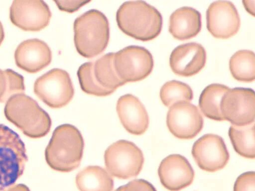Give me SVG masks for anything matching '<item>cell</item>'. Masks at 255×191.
I'll return each mask as SVG.
<instances>
[{
  "mask_svg": "<svg viewBox=\"0 0 255 191\" xmlns=\"http://www.w3.org/2000/svg\"><path fill=\"white\" fill-rule=\"evenodd\" d=\"M113 63L118 77L127 83L146 78L152 71L154 62L147 49L130 45L114 53Z\"/></svg>",
  "mask_w": 255,
  "mask_h": 191,
  "instance_id": "obj_8",
  "label": "cell"
},
{
  "mask_svg": "<svg viewBox=\"0 0 255 191\" xmlns=\"http://www.w3.org/2000/svg\"><path fill=\"white\" fill-rule=\"evenodd\" d=\"M116 21L119 28L135 39L147 41L160 33L162 17L154 6L142 0L127 1L118 8Z\"/></svg>",
  "mask_w": 255,
  "mask_h": 191,
  "instance_id": "obj_1",
  "label": "cell"
},
{
  "mask_svg": "<svg viewBox=\"0 0 255 191\" xmlns=\"http://www.w3.org/2000/svg\"><path fill=\"white\" fill-rule=\"evenodd\" d=\"M243 3L247 11L254 16L255 0H244Z\"/></svg>",
  "mask_w": 255,
  "mask_h": 191,
  "instance_id": "obj_30",
  "label": "cell"
},
{
  "mask_svg": "<svg viewBox=\"0 0 255 191\" xmlns=\"http://www.w3.org/2000/svg\"><path fill=\"white\" fill-rule=\"evenodd\" d=\"M33 90L40 100L53 108L66 105L74 95L69 74L59 68L51 69L37 78Z\"/></svg>",
  "mask_w": 255,
  "mask_h": 191,
  "instance_id": "obj_7",
  "label": "cell"
},
{
  "mask_svg": "<svg viewBox=\"0 0 255 191\" xmlns=\"http://www.w3.org/2000/svg\"><path fill=\"white\" fill-rule=\"evenodd\" d=\"M3 191H30L28 188L23 184H18L11 187Z\"/></svg>",
  "mask_w": 255,
  "mask_h": 191,
  "instance_id": "obj_31",
  "label": "cell"
},
{
  "mask_svg": "<svg viewBox=\"0 0 255 191\" xmlns=\"http://www.w3.org/2000/svg\"><path fill=\"white\" fill-rule=\"evenodd\" d=\"M160 97L163 104L170 107L180 102L191 101L193 98L190 87L183 82L172 80L166 82L161 88Z\"/></svg>",
  "mask_w": 255,
  "mask_h": 191,
  "instance_id": "obj_24",
  "label": "cell"
},
{
  "mask_svg": "<svg viewBox=\"0 0 255 191\" xmlns=\"http://www.w3.org/2000/svg\"><path fill=\"white\" fill-rule=\"evenodd\" d=\"M4 113L7 120L27 136L30 128L31 138H34L32 127L38 138L45 136L50 130L51 120L49 114L35 100L23 93L15 94L6 101Z\"/></svg>",
  "mask_w": 255,
  "mask_h": 191,
  "instance_id": "obj_4",
  "label": "cell"
},
{
  "mask_svg": "<svg viewBox=\"0 0 255 191\" xmlns=\"http://www.w3.org/2000/svg\"><path fill=\"white\" fill-rule=\"evenodd\" d=\"M234 191H255V173L254 171L245 172L236 179Z\"/></svg>",
  "mask_w": 255,
  "mask_h": 191,
  "instance_id": "obj_27",
  "label": "cell"
},
{
  "mask_svg": "<svg viewBox=\"0 0 255 191\" xmlns=\"http://www.w3.org/2000/svg\"><path fill=\"white\" fill-rule=\"evenodd\" d=\"M191 152L198 167L208 172L223 169L230 158L223 139L214 134H206L199 138L194 142Z\"/></svg>",
  "mask_w": 255,
  "mask_h": 191,
  "instance_id": "obj_10",
  "label": "cell"
},
{
  "mask_svg": "<svg viewBox=\"0 0 255 191\" xmlns=\"http://www.w3.org/2000/svg\"><path fill=\"white\" fill-rule=\"evenodd\" d=\"M229 68L233 77L243 82H252L255 79V58L254 52L249 50L237 51L231 57Z\"/></svg>",
  "mask_w": 255,
  "mask_h": 191,
  "instance_id": "obj_23",
  "label": "cell"
},
{
  "mask_svg": "<svg viewBox=\"0 0 255 191\" xmlns=\"http://www.w3.org/2000/svg\"><path fill=\"white\" fill-rule=\"evenodd\" d=\"M51 13L43 0H13L9 18L12 24L24 31H38L49 23Z\"/></svg>",
  "mask_w": 255,
  "mask_h": 191,
  "instance_id": "obj_12",
  "label": "cell"
},
{
  "mask_svg": "<svg viewBox=\"0 0 255 191\" xmlns=\"http://www.w3.org/2000/svg\"><path fill=\"white\" fill-rule=\"evenodd\" d=\"M220 108L224 120L233 125L243 126L255 122L254 91L245 88L230 89L223 97Z\"/></svg>",
  "mask_w": 255,
  "mask_h": 191,
  "instance_id": "obj_9",
  "label": "cell"
},
{
  "mask_svg": "<svg viewBox=\"0 0 255 191\" xmlns=\"http://www.w3.org/2000/svg\"><path fill=\"white\" fill-rule=\"evenodd\" d=\"M25 90L23 77L11 69H0V102L6 101L15 94Z\"/></svg>",
  "mask_w": 255,
  "mask_h": 191,
  "instance_id": "obj_26",
  "label": "cell"
},
{
  "mask_svg": "<svg viewBox=\"0 0 255 191\" xmlns=\"http://www.w3.org/2000/svg\"><path fill=\"white\" fill-rule=\"evenodd\" d=\"M28 161L19 135L0 123V191L12 187L22 175Z\"/></svg>",
  "mask_w": 255,
  "mask_h": 191,
  "instance_id": "obj_5",
  "label": "cell"
},
{
  "mask_svg": "<svg viewBox=\"0 0 255 191\" xmlns=\"http://www.w3.org/2000/svg\"><path fill=\"white\" fill-rule=\"evenodd\" d=\"M54 1L60 10L72 13L90 2V0H54Z\"/></svg>",
  "mask_w": 255,
  "mask_h": 191,
  "instance_id": "obj_29",
  "label": "cell"
},
{
  "mask_svg": "<svg viewBox=\"0 0 255 191\" xmlns=\"http://www.w3.org/2000/svg\"><path fill=\"white\" fill-rule=\"evenodd\" d=\"M230 89L222 84H212L203 90L199 97V106L205 116L214 120H225L220 105L223 97Z\"/></svg>",
  "mask_w": 255,
  "mask_h": 191,
  "instance_id": "obj_20",
  "label": "cell"
},
{
  "mask_svg": "<svg viewBox=\"0 0 255 191\" xmlns=\"http://www.w3.org/2000/svg\"><path fill=\"white\" fill-rule=\"evenodd\" d=\"M4 37V33L3 26L0 21V45L2 42Z\"/></svg>",
  "mask_w": 255,
  "mask_h": 191,
  "instance_id": "obj_32",
  "label": "cell"
},
{
  "mask_svg": "<svg viewBox=\"0 0 255 191\" xmlns=\"http://www.w3.org/2000/svg\"><path fill=\"white\" fill-rule=\"evenodd\" d=\"M204 120L198 107L189 102H180L170 107L166 116L169 131L180 139H191L202 130Z\"/></svg>",
  "mask_w": 255,
  "mask_h": 191,
  "instance_id": "obj_11",
  "label": "cell"
},
{
  "mask_svg": "<svg viewBox=\"0 0 255 191\" xmlns=\"http://www.w3.org/2000/svg\"><path fill=\"white\" fill-rule=\"evenodd\" d=\"M158 174L162 185L170 191H179L189 186L195 175L187 159L179 154H171L163 159Z\"/></svg>",
  "mask_w": 255,
  "mask_h": 191,
  "instance_id": "obj_14",
  "label": "cell"
},
{
  "mask_svg": "<svg viewBox=\"0 0 255 191\" xmlns=\"http://www.w3.org/2000/svg\"><path fill=\"white\" fill-rule=\"evenodd\" d=\"M93 64L94 62H88L79 67L77 74L81 89L87 94L98 96L111 95L114 91L103 88L97 81L94 74Z\"/></svg>",
  "mask_w": 255,
  "mask_h": 191,
  "instance_id": "obj_25",
  "label": "cell"
},
{
  "mask_svg": "<svg viewBox=\"0 0 255 191\" xmlns=\"http://www.w3.org/2000/svg\"><path fill=\"white\" fill-rule=\"evenodd\" d=\"M116 109L122 124L128 132L140 135L146 131L149 125L148 113L137 97L131 94L121 96Z\"/></svg>",
  "mask_w": 255,
  "mask_h": 191,
  "instance_id": "obj_17",
  "label": "cell"
},
{
  "mask_svg": "<svg viewBox=\"0 0 255 191\" xmlns=\"http://www.w3.org/2000/svg\"><path fill=\"white\" fill-rule=\"evenodd\" d=\"M74 41L78 53L86 58L101 54L110 38V27L106 15L91 9L77 17L74 22Z\"/></svg>",
  "mask_w": 255,
  "mask_h": 191,
  "instance_id": "obj_3",
  "label": "cell"
},
{
  "mask_svg": "<svg viewBox=\"0 0 255 191\" xmlns=\"http://www.w3.org/2000/svg\"><path fill=\"white\" fill-rule=\"evenodd\" d=\"M114 53L105 54L94 62L93 70L98 83L103 88L115 91L126 83L117 75L113 63Z\"/></svg>",
  "mask_w": 255,
  "mask_h": 191,
  "instance_id": "obj_22",
  "label": "cell"
},
{
  "mask_svg": "<svg viewBox=\"0 0 255 191\" xmlns=\"http://www.w3.org/2000/svg\"><path fill=\"white\" fill-rule=\"evenodd\" d=\"M76 184L80 191H112L114 181L105 169L98 166H89L76 176Z\"/></svg>",
  "mask_w": 255,
  "mask_h": 191,
  "instance_id": "obj_19",
  "label": "cell"
},
{
  "mask_svg": "<svg viewBox=\"0 0 255 191\" xmlns=\"http://www.w3.org/2000/svg\"><path fill=\"white\" fill-rule=\"evenodd\" d=\"M228 134L233 148L239 155L246 158H255V122L243 126L232 125Z\"/></svg>",
  "mask_w": 255,
  "mask_h": 191,
  "instance_id": "obj_21",
  "label": "cell"
},
{
  "mask_svg": "<svg viewBox=\"0 0 255 191\" xmlns=\"http://www.w3.org/2000/svg\"><path fill=\"white\" fill-rule=\"evenodd\" d=\"M207 28L215 38L227 39L238 31L240 18L235 5L230 1L218 0L210 4L206 12Z\"/></svg>",
  "mask_w": 255,
  "mask_h": 191,
  "instance_id": "obj_13",
  "label": "cell"
},
{
  "mask_svg": "<svg viewBox=\"0 0 255 191\" xmlns=\"http://www.w3.org/2000/svg\"><path fill=\"white\" fill-rule=\"evenodd\" d=\"M115 191H156L154 186L143 179H135L119 187Z\"/></svg>",
  "mask_w": 255,
  "mask_h": 191,
  "instance_id": "obj_28",
  "label": "cell"
},
{
  "mask_svg": "<svg viewBox=\"0 0 255 191\" xmlns=\"http://www.w3.org/2000/svg\"><path fill=\"white\" fill-rule=\"evenodd\" d=\"M104 160L111 175L125 180L135 177L140 173L144 159L142 152L135 144L120 140L106 150Z\"/></svg>",
  "mask_w": 255,
  "mask_h": 191,
  "instance_id": "obj_6",
  "label": "cell"
},
{
  "mask_svg": "<svg viewBox=\"0 0 255 191\" xmlns=\"http://www.w3.org/2000/svg\"><path fill=\"white\" fill-rule=\"evenodd\" d=\"M201 15L195 8L184 6L175 10L169 17V32L179 40L196 36L201 29Z\"/></svg>",
  "mask_w": 255,
  "mask_h": 191,
  "instance_id": "obj_18",
  "label": "cell"
},
{
  "mask_svg": "<svg viewBox=\"0 0 255 191\" xmlns=\"http://www.w3.org/2000/svg\"><path fill=\"white\" fill-rule=\"evenodd\" d=\"M14 59L18 68L29 73H35L50 64L52 52L43 41L30 39L18 45L14 52Z\"/></svg>",
  "mask_w": 255,
  "mask_h": 191,
  "instance_id": "obj_16",
  "label": "cell"
},
{
  "mask_svg": "<svg viewBox=\"0 0 255 191\" xmlns=\"http://www.w3.org/2000/svg\"><path fill=\"white\" fill-rule=\"evenodd\" d=\"M84 142L80 131L74 125L57 126L45 151L46 163L54 170L69 172L80 165Z\"/></svg>",
  "mask_w": 255,
  "mask_h": 191,
  "instance_id": "obj_2",
  "label": "cell"
},
{
  "mask_svg": "<svg viewBox=\"0 0 255 191\" xmlns=\"http://www.w3.org/2000/svg\"><path fill=\"white\" fill-rule=\"evenodd\" d=\"M206 52L199 43L190 42L177 46L172 51L169 64L173 72L188 77L198 73L205 66Z\"/></svg>",
  "mask_w": 255,
  "mask_h": 191,
  "instance_id": "obj_15",
  "label": "cell"
}]
</instances>
